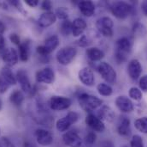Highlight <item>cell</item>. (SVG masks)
Segmentation results:
<instances>
[{
    "label": "cell",
    "mask_w": 147,
    "mask_h": 147,
    "mask_svg": "<svg viewBox=\"0 0 147 147\" xmlns=\"http://www.w3.org/2000/svg\"><path fill=\"white\" fill-rule=\"evenodd\" d=\"M133 43L128 37H121L115 43V59L118 64L127 61L129 53L132 51Z\"/></svg>",
    "instance_id": "cell-1"
},
{
    "label": "cell",
    "mask_w": 147,
    "mask_h": 147,
    "mask_svg": "<svg viewBox=\"0 0 147 147\" xmlns=\"http://www.w3.org/2000/svg\"><path fill=\"white\" fill-rule=\"evenodd\" d=\"M78 100L81 109L88 113L97 109L103 104V101L101 99L86 93H81L80 95H79Z\"/></svg>",
    "instance_id": "cell-2"
},
{
    "label": "cell",
    "mask_w": 147,
    "mask_h": 147,
    "mask_svg": "<svg viewBox=\"0 0 147 147\" xmlns=\"http://www.w3.org/2000/svg\"><path fill=\"white\" fill-rule=\"evenodd\" d=\"M111 13L118 19H126L133 12V6L123 1H117L110 5Z\"/></svg>",
    "instance_id": "cell-3"
},
{
    "label": "cell",
    "mask_w": 147,
    "mask_h": 147,
    "mask_svg": "<svg viewBox=\"0 0 147 147\" xmlns=\"http://www.w3.org/2000/svg\"><path fill=\"white\" fill-rule=\"evenodd\" d=\"M77 54V50L73 46H65L60 49L57 54L56 59L57 62L62 66L69 65Z\"/></svg>",
    "instance_id": "cell-4"
},
{
    "label": "cell",
    "mask_w": 147,
    "mask_h": 147,
    "mask_svg": "<svg viewBox=\"0 0 147 147\" xmlns=\"http://www.w3.org/2000/svg\"><path fill=\"white\" fill-rule=\"evenodd\" d=\"M59 43H60V40L57 36L54 35V36L48 37L45 40L44 45L37 47V53L41 57H47L59 46Z\"/></svg>",
    "instance_id": "cell-5"
},
{
    "label": "cell",
    "mask_w": 147,
    "mask_h": 147,
    "mask_svg": "<svg viewBox=\"0 0 147 147\" xmlns=\"http://www.w3.org/2000/svg\"><path fill=\"white\" fill-rule=\"evenodd\" d=\"M97 71L101 75V77L110 84H114L116 82V72L114 70L112 66L107 62H101L97 66Z\"/></svg>",
    "instance_id": "cell-6"
},
{
    "label": "cell",
    "mask_w": 147,
    "mask_h": 147,
    "mask_svg": "<svg viewBox=\"0 0 147 147\" xmlns=\"http://www.w3.org/2000/svg\"><path fill=\"white\" fill-rule=\"evenodd\" d=\"M72 104L71 99L60 96H53L49 100L48 105L51 109L54 111H61L68 109Z\"/></svg>",
    "instance_id": "cell-7"
},
{
    "label": "cell",
    "mask_w": 147,
    "mask_h": 147,
    "mask_svg": "<svg viewBox=\"0 0 147 147\" xmlns=\"http://www.w3.org/2000/svg\"><path fill=\"white\" fill-rule=\"evenodd\" d=\"M114 23L109 16H103L97 20L96 28L104 36L111 37L113 36Z\"/></svg>",
    "instance_id": "cell-8"
},
{
    "label": "cell",
    "mask_w": 147,
    "mask_h": 147,
    "mask_svg": "<svg viewBox=\"0 0 147 147\" xmlns=\"http://www.w3.org/2000/svg\"><path fill=\"white\" fill-rule=\"evenodd\" d=\"M86 124L94 132L103 133L105 130V126L104 122L95 114L89 113L86 117Z\"/></svg>",
    "instance_id": "cell-9"
},
{
    "label": "cell",
    "mask_w": 147,
    "mask_h": 147,
    "mask_svg": "<svg viewBox=\"0 0 147 147\" xmlns=\"http://www.w3.org/2000/svg\"><path fill=\"white\" fill-rule=\"evenodd\" d=\"M1 55L3 61L6 64L8 67L16 65L19 60V54L17 51L14 48H5L3 51L1 52Z\"/></svg>",
    "instance_id": "cell-10"
},
{
    "label": "cell",
    "mask_w": 147,
    "mask_h": 147,
    "mask_svg": "<svg viewBox=\"0 0 147 147\" xmlns=\"http://www.w3.org/2000/svg\"><path fill=\"white\" fill-rule=\"evenodd\" d=\"M55 80V72L51 67H45L36 73V81L39 83L51 84Z\"/></svg>",
    "instance_id": "cell-11"
},
{
    "label": "cell",
    "mask_w": 147,
    "mask_h": 147,
    "mask_svg": "<svg viewBox=\"0 0 147 147\" xmlns=\"http://www.w3.org/2000/svg\"><path fill=\"white\" fill-rule=\"evenodd\" d=\"M63 141L69 147H81L82 139L74 131H68L63 135Z\"/></svg>",
    "instance_id": "cell-12"
},
{
    "label": "cell",
    "mask_w": 147,
    "mask_h": 147,
    "mask_svg": "<svg viewBox=\"0 0 147 147\" xmlns=\"http://www.w3.org/2000/svg\"><path fill=\"white\" fill-rule=\"evenodd\" d=\"M35 138L37 143L42 146H48L53 142V135L51 132L45 129H37L35 131Z\"/></svg>",
    "instance_id": "cell-13"
},
{
    "label": "cell",
    "mask_w": 147,
    "mask_h": 147,
    "mask_svg": "<svg viewBox=\"0 0 147 147\" xmlns=\"http://www.w3.org/2000/svg\"><path fill=\"white\" fill-rule=\"evenodd\" d=\"M16 81L20 83L22 90L25 93L31 94L33 87L31 85V83H30V80H29V77H28L27 72L22 69L19 70L16 75Z\"/></svg>",
    "instance_id": "cell-14"
},
{
    "label": "cell",
    "mask_w": 147,
    "mask_h": 147,
    "mask_svg": "<svg viewBox=\"0 0 147 147\" xmlns=\"http://www.w3.org/2000/svg\"><path fill=\"white\" fill-rule=\"evenodd\" d=\"M117 133L122 137H128L131 134V126L130 120L124 115H121L117 122Z\"/></svg>",
    "instance_id": "cell-15"
},
{
    "label": "cell",
    "mask_w": 147,
    "mask_h": 147,
    "mask_svg": "<svg viewBox=\"0 0 147 147\" xmlns=\"http://www.w3.org/2000/svg\"><path fill=\"white\" fill-rule=\"evenodd\" d=\"M115 105L118 109L123 113H130L134 109L133 102L125 96H120L115 99Z\"/></svg>",
    "instance_id": "cell-16"
},
{
    "label": "cell",
    "mask_w": 147,
    "mask_h": 147,
    "mask_svg": "<svg viewBox=\"0 0 147 147\" xmlns=\"http://www.w3.org/2000/svg\"><path fill=\"white\" fill-rule=\"evenodd\" d=\"M79 79L80 81L86 85V86H92L95 83V77L92 70L88 67H84L79 72Z\"/></svg>",
    "instance_id": "cell-17"
},
{
    "label": "cell",
    "mask_w": 147,
    "mask_h": 147,
    "mask_svg": "<svg viewBox=\"0 0 147 147\" xmlns=\"http://www.w3.org/2000/svg\"><path fill=\"white\" fill-rule=\"evenodd\" d=\"M127 72L131 79L138 80L142 73V66L138 59H132L127 66Z\"/></svg>",
    "instance_id": "cell-18"
},
{
    "label": "cell",
    "mask_w": 147,
    "mask_h": 147,
    "mask_svg": "<svg viewBox=\"0 0 147 147\" xmlns=\"http://www.w3.org/2000/svg\"><path fill=\"white\" fill-rule=\"evenodd\" d=\"M56 21H57V16L55 13L51 11H48V12L43 13L39 16L38 20V23L41 28H48L51 26L52 24H54Z\"/></svg>",
    "instance_id": "cell-19"
},
{
    "label": "cell",
    "mask_w": 147,
    "mask_h": 147,
    "mask_svg": "<svg viewBox=\"0 0 147 147\" xmlns=\"http://www.w3.org/2000/svg\"><path fill=\"white\" fill-rule=\"evenodd\" d=\"M78 7L80 11L82 13V15H84L85 16L90 17L94 15L95 12V4L92 1H80L78 3Z\"/></svg>",
    "instance_id": "cell-20"
},
{
    "label": "cell",
    "mask_w": 147,
    "mask_h": 147,
    "mask_svg": "<svg viewBox=\"0 0 147 147\" xmlns=\"http://www.w3.org/2000/svg\"><path fill=\"white\" fill-rule=\"evenodd\" d=\"M87 27L86 22L82 18H76L72 22V34L74 37L80 36Z\"/></svg>",
    "instance_id": "cell-21"
},
{
    "label": "cell",
    "mask_w": 147,
    "mask_h": 147,
    "mask_svg": "<svg viewBox=\"0 0 147 147\" xmlns=\"http://www.w3.org/2000/svg\"><path fill=\"white\" fill-rule=\"evenodd\" d=\"M102 121H107V122H112L115 119V113L113 109L109 106H102L101 109L98 112L97 115Z\"/></svg>",
    "instance_id": "cell-22"
},
{
    "label": "cell",
    "mask_w": 147,
    "mask_h": 147,
    "mask_svg": "<svg viewBox=\"0 0 147 147\" xmlns=\"http://www.w3.org/2000/svg\"><path fill=\"white\" fill-rule=\"evenodd\" d=\"M86 53L87 58L92 62L99 61L105 57V53L101 49H99L98 47L87 48L86 51Z\"/></svg>",
    "instance_id": "cell-23"
},
{
    "label": "cell",
    "mask_w": 147,
    "mask_h": 147,
    "mask_svg": "<svg viewBox=\"0 0 147 147\" xmlns=\"http://www.w3.org/2000/svg\"><path fill=\"white\" fill-rule=\"evenodd\" d=\"M18 49L19 59L23 62L28 61L30 55V43L28 41H24L18 46Z\"/></svg>",
    "instance_id": "cell-24"
},
{
    "label": "cell",
    "mask_w": 147,
    "mask_h": 147,
    "mask_svg": "<svg viewBox=\"0 0 147 147\" xmlns=\"http://www.w3.org/2000/svg\"><path fill=\"white\" fill-rule=\"evenodd\" d=\"M24 99H25V96L23 93L18 90H14L10 94V96H9V102L16 107H20L24 102Z\"/></svg>",
    "instance_id": "cell-25"
},
{
    "label": "cell",
    "mask_w": 147,
    "mask_h": 147,
    "mask_svg": "<svg viewBox=\"0 0 147 147\" xmlns=\"http://www.w3.org/2000/svg\"><path fill=\"white\" fill-rule=\"evenodd\" d=\"M0 75L10 84V85H15L16 84L17 81H16V76L14 75L13 72L10 70L9 67L8 66H5L3 67L2 70H1V73Z\"/></svg>",
    "instance_id": "cell-26"
},
{
    "label": "cell",
    "mask_w": 147,
    "mask_h": 147,
    "mask_svg": "<svg viewBox=\"0 0 147 147\" xmlns=\"http://www.w3.org/2000/svg\"><path fill=\"white\" fill-rule=\"evenodd\" d=\"M73 123L70 121V120L65 116V117H63L61 119H59L57 123H56V127L57 129L59 131V132H66L69 130V128L71 126Z\"/></svg>",
    "instance_id": "cell-27"
},
{
    "label": "cell",
    "mask_w": 147,
    "mask_h": 147,
    "mask_svg": "<svg viewBox=\"0 0 147 147\" xmlns=\"http://www.w3.org/2000/svg\"><path fill=\"white\" fill-rule=\"evenodd\" d=\"M134 126L138 131H140L142 133L147 134V116L137 119L134 121Z\"/></svg>",
    "instance_id": "cell-28"
},
{
    "label": "cell",
    "mask_w": 147,
    "mask_h": 147,
    "mask_svg": "<svg viewBox=\"0 0 147 147\" xmlns=\"http://www.w3.org/2000/svg\"><path fill=\"white\" fill-rule=\"evenodd\" d=\"M97 90L98 92L103 96H110L113 93V90L109 84L101 83L97 86Z\"/></svg>",
    "instance_id": "cell-29"
},
{
    "label": "cell",
    "mask_w": 147,
    "mask_h": 147,
    "mask_svg": "<svg viewBox=\"0 0 147 147\" xmlns=\"http://www.w3.org/2000/svg\"><path fill=\"white\" fill-rule=\"evenodd\" d=\"M61 34L64 36H68L72 33V22L68 20H65L62 23L61 28H60Z\"/></svg>",
    "instance_id": "cell-30"
},
{
    "label": "cell",
    "mask_w": 147,
    "mask_h": 147,
    "mask_svg": "<svg viewBox=\"0 0 147 147\" xmlns=\"http://www.w3.org/2000/svg\"><path fill=\"white\" fill-rule=\"evenodd\" d=\"M133 32L135 36H145L147 34L146 28L140 23H136L134 25Z\"/></svg>",
    "instance_id": "cell-31"
},
{
    "label": "cell",
    "mask_w": 147,
    "mask_h": 147,
    "mask_svg": "<svg viewBox=\"0 0 147 147\" xmlns=\"http://www.w3.org/2000/svg\"><path fill=\"white\" fill-rule=\"evenodd\" d=\"M55 15L57 18L61 19V20H68L69 17V10L66 7H59L56 10Z\"/></svg>",
    "instance_id": "cell-32"
},
{
    "label": "cell",
    "mask_w": 147,
    "mask_h": 147,
    "mask_svg": "<svg viewBox=\"0 0 147 147\" xmlns=\"http://www.w3.org/2000/svg\"><path fill=\"white\" fill-rule=\"evenodd\" d=\"M129 96L135 101H140L142 99V91L136 87H132L129 90Z\"/></svg>",
    "instance_id": "cell-33"
},
{
    "label": "cell",
    "mask_w": 147,
    "mask_h": 147,
    "mask_svg": "<svg viewBox=\"0 0 147 147\" xmlns=\"http://www.w3.org/2000/svg\"><path fill=\"white\" fill-rule=\"evenodd\" d=\"M130 147H144L143 139L140 135H134L130 140Z\"/></svg>",
    "instance_id": "cell-34"
},
{
    "label": "cell",
    "mask_w": 147,
    "mask_h": 147,
    "mask_svg": "<svg viewBox=\"0 0 147 147\" xmlns=\"http://www.w3.org/2000/svg\"><path fill=\"white\" fill-rule=\"evenodd\" d=\"M96 139H97L96 133H95L93 131H91V132H89V133L86 135V137H85V143H86V145L92 146V145H93V144L95 143Z\"/></svg>",
    "instance_id": "cell-35"
},
{
    "label": "cell",
    "mask_w": 147,
    "mask_h": 147,
    "mask_svg": "<svg viewBox=\"0 0 147 147\" xmlns=\"http://www.w3.org/2000/svg\"><path fill=\"white\" fill-rule=\"evenodd\" d=\"M9 86L10 84L0 75V94L5 93L9 90Z\"/></svg>",
    "instance_id": "cell-36"
},
{
    "label": "cell",
    "mask_w": 147,
    "mask_h": 147,
    "mask_svg": "<svg viewBox=\"0 0 147 147\" xmlns=\"http://www.w3.org/2000/svg\"><path fill=\"white\" fill-rule=\"evenodd\" d=\"M140 88L141 90L147 92V75L143 76L140 79Z\"/></svg>",
    "instance_id": "cell-37"
},
{
    "label": "cell",
    "mask_w": 147,
    "mask_h": 147,
    "mask_svg": "<svg viewBox=\"0 0 147 147\" xmlns=\"http://www.w3.org/2000/svg\"><path fill=\"white\" fill-rule=\"evenodd\" d=\"M66 116L70 120V121H71L73 124L74 123H75V122H77L78 120H79V118H80L79 113H76V112H69V113H68V114H67Z\"/></svg>",
    "instance_id": "cell-38"
},
{
    "label": "cell",
    "mask_w": 147,
    "mask_h": 147,
    "mask_svg": "<svg viewBox=\"0 0 147 147\" xmlns=\"http://www.w3.org/2000/svg\"><path fill=\"white\" fill-rule=\"evenodd\" d=\"M77 45L80 47H86L88 45V40L86 36H82L78 40H77Z\"/></svg>",
    "instance_id": "cell-39"
},
{
    "label": "cell",
    "mask_w": 147,
    "mask_h": 147,
    "mask_svg": "<svg viewBox=\"0 0 147 147\" xmlns=\"http://www.w3.org/2000/svg\"><path fill=\"white\" fill-rule=\"evenodd\" d=\"M41 8L42 10H45V12H48L52 8V3L51 1H43L41 3Z\"/></svg>",
    "instance_id": "cell-40"
},
{
    "label": "cell",
    "mask_w": 147,
    "mask_h": 147,
    "mask_svg": "<svg viewBox=\"0 0 147 147\" xmlns=\"http://www.w3.org/2000/svg\"><path fill=\"white\" fill-rule=\"evenodd\" d=\"M1 144H2V146L3 147H16V146L14 145V143H12L6 137H3L1 139Z\"/></svg>",
    "instance_id": "cell-41"
},
{
    "label": "cell",
    "mask_w": 147,
    "mask_h": 147,
    "mask_svg": "<svg viewBox=\"0 0 147 147\" xmlns=\"http://www.w3.org/2000/svg\"><path fill=\"white\" fill-rule=\"evenodd\" d=\"M9 40H11V42H13L15 45H17V46H19L22 43L20 40V37L16 34H11L9 36Z\"/></svg>",
    "instance_id": "cell-42"
},
{
    "label": "cell",
    "mask_w": 147,
    "mask_h": 147,
    "mask_svg": "<svg viewBox=\"0 0 147 147\" xmlns=\"http://www.w3.org/2000/svg\"><path fill=\"white\" fill-rule=\"evenodd\" d=\"M98 147H115V146L112 141L106 139V140L101 141L98 145Z\"/></svg>",
    "instance_id": "cell-43"
},
{
    "label": "cell",
    "mask_w": 147,
    "mask_h": 147,
    "mask_svg": "<svg viewBox=\"0 0 147 147\" xmlns=\"http://www.w3.org/2000/svg\"><path fill=\"white\" fill-rule=\"evenodd\" d=\"M25 3L26 4H28V6L32 7V8H34L38 6V0H25Z\"/></svg>",
    "instance_id": "cell-44"
},
{
    "label": "cell",
    "mask_w": 147,
    "mask_h": 147,
    "mask_svg": "<svg viewBox=\"0 0 147 147\" xmlns=\"http://www.w3.org/2000/svg\"><path fill=\"white\" fill-rule=\"evenodd\" d=\"M4 49H5V39L2 34H0V52L3 51Z\"/></svg>",
    "instance_id": "cell-45"
},
{
    "label": "cell",
    "mask_w": 147,
    "mask_h": 147,
    "mask_svg": "<svg viewBox=\"0 0 147 147\" xmlns=\"http://www.w3.org/2000/svg\"><path fill=\"white\" fill-rule=\"evenodd\" d=\"M141 10L144 13V15L147 16V0L144 1L142 3H141Z\"/></svg>",
    "instance_id": "cell-46"
},
{
    "label": "cell",
    "mask_w": 147,
    "mask_h": 147,
    "mask_svg": "<svg viewBox=\"0 0 147 147\" xmlns=\"http://www.w3.org/2000/svg\"><path fill=\"white\" fill-rule=\"evenodd\" d=\"M5 29H6V28H5V25H4V23L0 20V34H3V33H4L5 32Z\"/></svg>",
    "instance_id": "cell-47"
},
{
    "label": "cell",
    "mask_w": 147,
    "mask_h": 147,
    "mask_svg": "<svg viewBox=\"0 0 147 147\" xmlns=\"http://www.w3.org/2000/svg\"><path fill=\"white\" fill-rule=\"evenodd\" d=\"M25 147H34L30 143H28V142H26L25 143V146H24Z\"/></svg>",
    "instance_id": "cell-48"
},
{
    "label": "cell",
    "mask_w": 147,
    "mask_h": 147,
    "mask_svg": "<svg viewBox=\"0 0 147 147\" xmlns=\"http://www.w3.org/2000/svg\"><path fill=\"white\" fill-rule=\"evenodd\" d=\"M2 108H3V103H2V101L0 100V111L2 109Z\"/></svg>",
    "instance_id": "cell-49"
},
{
    "label": "cell",
    "mask_w": 147,
    "mask_h": 147,
    "mask_svg": "<svg viewBox=\"0 0 147 147\" xmlns=\"http://www.w3.org/2000/svg\"><path fill=\"white\" fill-rule=\"evenodd\" d=\"M122 147H128V146H123Z\"/></svg>",
    "instance_id": "cell-50"
},
{
    "label": "cell",
    "mask_w": 147,
    "mask_h": 147,
    "mask_svg": "<svg viewBox=\"0 0 147 147\" xmlns=\"http://www.w3.org/2000/svg\"><path fill=\"white\" fill-rule=\"evenodd\" d=\"M0 147H3V146H1V145H0Z\"/></svg>",
    "instance_id": "cell-51"
},
{
    "label": "cell",
    "mask_w": 147,
    "mask_h": 147,
    "mask_svg": "<svg viewBox=\"0 0 147 147\" xmlns=\"http://www.w3.org/2000/svg\"><path fill=\"white\" fill-rule=\"evenodd\" d=\"M0 133H1V131H0Z\"/></svg>",
    "instance_id": "cell-52"
}]
</instances>
